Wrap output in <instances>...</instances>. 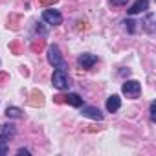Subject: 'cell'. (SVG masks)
Returning a JSON list of instances; mask_svg holds the SVG:
<instances>
[{"label":"cell","instance_id":"21","mask_svg":"<svg viewBox=\"0 0 156 156\" xmlns=\"http://www.w3.org/2000/svg\"><path fill=\"white\" fill-rule=\"evenodd\" d=\"M55 103H64V96H55Z\"/></svg>","mask_w":156,"mask_h":156},{"label":"cell","instance_id":"22","mask_svg":"<svg viewBox=\"0 0 156 156\" xmlns=\"http://www.w3.org/2000/svg\"><path fill=\"white\" fill-rule=\"evenodd\" d=\"M129 73H130V70H129V68H127V70H121V72H119V75H129Z\"/></svg>","mask_w":156,"mask_h":156},{"label":"cell","instance_id":"17","mask_svg":"<svg viewBox=\"0 0 156 156\" xmlns=\"http://www.w3.org/2000/svg\"><path fill=\"white\" fill-rule=\"evenodd\" d=\"M9 152V147H8V143L6 141H0V156H6Z\"/></svg>","mask_w":156,"mask_h":156},{"label":"cell","instance_id":"19","mask_svg":"<svg viewBox=\"0 0 156 156\" xmlns=\"http://www.w3.org/2000/svg\"><path fill=\"white\" fill-rule=\"evenodd\" d=\"M110 2H112L114 6H125V4L129 2V0H110Z\"/></svg>","mask_w":156,"mask_h":156},{"label":"cell","instance_id":"10","mask_svg":"<svg viewBox=\"0 0 156 156\" xmlns=\"http://www.w3.org/2000/svg\"><path fill=\"white\" fill-rule=\"evenodd\" d=\"M64 103H68L70 107H75V108H79L83 105V98L79 94H68L64 96Z\"/></svg>","mask_w":156,"mask_h":156},{"label":"cell","instance_id":"11","mask_svg":"<svg viewBox=\"0 0 156 156\" xmlns=\"http://www.w3.org/2000/svg\"><path fill=\"white\" fill-rule=\"evenodd\" d=\"M154 13H149L147 17H145V20H143V28H145V31L147 33H154Z\"/></svg>","mask_w":156,"mask_h":156},{"label":"cell","instance_id":"6","mask_svg":"<svg viewBox=\"0 0 156 156\" xmlns=\"http://www.w3.org/2000/svg\"><path fill=\"white\" fill-rule=\"evenodd\" d=\"M81 114L85 118H90V119H96V121H101L103 119V114L99 108L96 107H87V105H81Z\"/></svg>","mask_w":156,"mask_h":156},{"label":"cell","instance_id":"2","mask_svg":"<svg viewBox=\"0 0 156 156\" xmlns=\"http://www.w3.org/2000/svg\"><path fill=\"white\" fill-rule=\"evenodd\" d=\"M51 85L57 88V90H68L70 88V77L66 73V70H61V68H55L53 75H51Z\"/></svg>","mask_w":156,"mask_h":156},{"label":"cell","instance_id":"8","mask_svg":"<svg viewBox=\"0 0 156 156\" xmlns=\"http://www.w3.org/2000/svg\"><path fill=\"white\" fill-rule=\"evenodd\" d=\"M149 9V0H136V2L129 8V15H138Z\"/></svg>","mask_w":156,"mask_h":156},{"label":"cell","instance_id":"16","mask_svg":"<svg viewBox=\"0 0 156 156\" xmlns=\"http://www.w3.org/2000/svg\"><path fill=\"white\" fill-rule=\"evenodd\" d=\"M149 116H151V121L154 123V121H156V103H154V101H152L151 107H149Z\"/></svg>","mask_w":156,"mask_h":156},{"label":"cell","instance_id":"12","mask_svg":"<svg viewBox=\"0 0 156 156\" xmlns=\"http://www.w3.org/2000/svg\"><path fill=\"white\" fill-rule=\"evenodd\" d=\"M31 98H33V99H30V105H33V107H42V105H44V96H42L41 92L33 90V92H31Z\"/></svg>","mask_w":156,"mask_h":156},{"label":"cell","instance_id":"18","mask_svg":"<svg viewBox=\"0 0 156 156\" xmlns=\"http://www.w3.org/2000/svg\"><path fill=\"white\" fill-rule=\"evenodd\" d=\"M57 2V0H39V4L41 6H44V8H48V6H53Z\"/></svg>","mask_w":156,"mask_h":156},{"label":"cell","instance_id":"1","mask_svg":"<svg viewBox=\"0 0 156 156\" xmlns=\"http://www.w3.org/2000/svg\"><path fill=\"white\" fill-rule=\"evenodd\" d=\"M48 62L53 66V68H61V70H66L68 66H66V61H64V57H62V53H61V50H59V46L57 44H51V46H48Z\"/></svg>","mask_w":156,"mask_h":156},{"label":"cell","instance_id":"13","mask_svg":"<svg viewBox=\"0 0 156 156\" xmlns=\"http://www.w3.org/2000/svg\"><path fill=\"white\" fill-rule=\"evenodd\" d=\"M6 116H8V118H13V119H20L24 114H22V110H20L19 107H8V108H6Z\"/></svg>","mask_w":156,"mask_h":156},{"label":"cell","instance_id":"20","mask_svg":"<svg viewBox=\"0 0 156 156\" xmlns=\"http://www.w3.org/2000/svg\"><path fill=\"white\" fill-rule=\"evenodd\" d=\"M17 154H19V156H22V154H26V156H30L31 152H30L28 149H24V147H22V149H19V151H17Z\"/></svg>","mask_w":156,"mask_h":156},{"label":"cell","instance_id":"7","mask_svg":"<svg viewBox=\"0 0 156 156\" xmlns=\"http://www.w3.org/2000/svg\"><path fill=\"white\" fill-rule=\"evenodd\" d=\"M17 134V129H15V125H8V123H4V125H0V141H9V138H13Z\"/></svg>","mask_w":156,"mask_h":156},{"label":"cell","instance_id":"9","mask_svg":"<svg viewBox=\"0 0 156 156\" xmlns=\"http://www.w3.org/2000/svg\"><path fill=\"white\" fill-rule=\"evenodd\" d=\"M105 107H107V110H108V112H118V110H119V107H121V99H119V96L112 94V96L107 99Z\"/></svg>","mask_w":156,"mask_h":156},{"label":"cell","instance_id":"3","mask_svg":"<svg viewBox=\"0 0 156 156\" xmlns=\"http://www.w3.org/2000/svg\"><path fill=\"white\" fill-rule=\"evenodd\" d=\"M121 92L127 96V98H130V99H136V98H140V94H141V85L138 83V81H125L123 83V87H121Z\"/></svg>","mask_w":156,"mask_h":156},{"label":"cell","instance_id":"23","mask_svg":"<svg viewBox=\"0 0 156 156\" xmlns=\"http://www.w3.org/2000/svg\"><path fill=\"white\" fill-rule=\"evenodd\" d=\"M6 77H8V73H0V81H4Z\"/></svg>","mask_w":156,"mask_h":156},{"label":"cell","instance_id":"5","mask_svg":"<svg viewBox=\"0 0 156 156\" xmlns=\"http://www.w3.org/2000/svg\"><path fill=\"white\" fill-rule=\"evenodd\" d=\"M98 61H99V59H98V55H94V53H81L79 57H77V64H79L83 70H90Z\"/></svg>","mask_w":156,"mask_h":156},{"label":"cell","instance_id":"15","mask_svg":"<svg viewBox=\"0 0 156 156\" xmlns=\"http://www.w3.org/2000/svg\"><path fill=\"white\" fill-rule=\"evenodd\" d=\"M123 24H125V28H127V31H129V33H134V31H136V26H134L136 22H134V20L125 19V22H123Z\"/></svg>","mask_w":156,"mask_h":156},{"label":"cell","instance_id":"4","mask_svg":"<svg viewBox=\"0 0 156 156\" xmlns=\"http://www.w3.org/2000/svg\"><path fill=\"white\" fill-rule=\"evenodd\" d=\"M42 20L50 26H59V24H62V15L57 9H44L42 11Z\"/></svg>","mask_w":156,"mask_h":156},{"label":"cell","instance_id":"14","mask_svg":"<svg viewBox=\"0 0 156 156\" xmlns=\"http://www.w3.org/2000/svg\"><path fill=\"white\" fill-rule=\"evenodd\" d=\"M44 46H46L44 39H37V41H33V42H31V51L39 53V51H42V50H44Z\"/></svg>","mask_w":156,"mask_h":156}]
</instances>
